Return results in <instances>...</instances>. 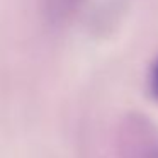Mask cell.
I'll return each mask as SVG.
<instances>
[{
    "label": "cell",
    "mask_w": 158,
    "mask_h": 158,
    "mask_svg": "<svg viewBox=\"0 0 158 158\" xmlns=\"http://www.w3.org/2000/svg\"><path fill=\"white\" fill-rule=\"evenodd\" d=\"M121 148L123 158H158V133L144 123H131Z\"/></svg>",
    "instance_id": "obj_1"
},
{
    "label": "cell",
    "mask_w": 158,
    "mask_h": 158,
    "mask_svg": "<svg viewBox=\"0 0 158 158\" xmlns=\"http://www.w3.org/2000/svg\"><path fill=\"white\" fill-rule=\"evenodd\" d=\"M150 94L155 100H158V58L155 60L153 66L150 70Z\"/></svg>",
    "instance_id": "obj_2"
},
{
    "label": "cell",
    "mask_w": 158,
    "mask_h": 158,
    "mask_svg": "<svg viewBox=\"0 0 158 158\" xmlns=\"http://www.w3.org/2000/svg\"><path fill=\"white\" fill-rule=\"evenodd\" d=\"M66 2V5H70V7H73L75 4H78V0H65Z\"/></svg>",
    "instance_id": "obj_3"
}]
</instances>
